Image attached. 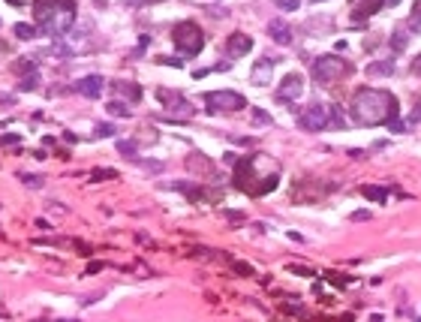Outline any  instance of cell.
Listing matches in <instances>:
<instances>
[{
    "label": "cell",
    "instance_id": "29",
    "mask_svg": "<svg viewBox=\"0 0 421 322\" xmlns=\"http://www.w3.org/2000/svg\"><path fill=\"white\" fill-rule=\"evenodd\" d=\"M412 72H415V75H421V55H415V58H412Z\"/></svg>",
    "mask_w": 421,
    "mask_h": 322
},
{
    "label": "cell",
    "instance_id": "26",
    "mask_svg": "<svg viewBox=\"0 0 421 322\" xmlns=\"http://www.w3.org/2000/svg\"><path fill=\"white\" fill-rule=\"evenodd\" d=\"M253 121H256V124H268V127H271V115H268V112H262V109H253Z\"/></svg>",
    "mask_w": 421,
    "mask_h": 322
},
{
    "label": "cell",
    "instance_id": "20",
    "mask_svg": "<svg viewBox=\"0 0 421 322\" xmlns=\"http://www.w3.org/2000/svg\"><path fill=\"white\" fill-rule=\"evenodd\" d=\"M21 181H24V187H33V190H39V187H45V181H42V175H21Z\"/></svg>",
    "mask_w": 421,
    "mask_h": 322
},
{
    "label": "cell",
    "instance_id": "1",
    "mask_svg": "<svg viewBox=\"0 0 421 322\" xmlns=\"http://www.w3.org/2000/svg\"><path fill=\"white\" fill-rule=\"evenodd\" d=\"M352 121L361 124V127H379V124H391V129L400 132V105H397V97L382 91V88H361L355 97H352Z\"/></svg>",
    "mask_w": 421,
    "mask_h": 322
},
{
    "label": "cell",
    "instance_id": "28",
    "mask_svg": "<svg viewBox=\"0 0 421 322\" xmlns=\"http://www.w3.org/2000/svg\"><path fill=\"white\" fill-rule=\"evenodd\" d=\"M283 9H298V0H277Z\"/></svg>",
    "mask_w": 421,
    "mask_h": 322
},
{
    "label": "cell",
    "instance_id": "3",
    "mask_svg": "<svg viewBox=\"0 0 421 322\" xmlns=\"http://www.w3.org/2000/svg\"><path fill=\"white\" fill-rule=\"evenodd\" d=\"M349 72V64L343 61V58H337V55H319L316 61H313V78L319 82V85H334V82H340V75H346Z\"/></svg>",
    "mask_w": 421,
    "mask_h": 322
},
{
    "label": "cell",
    "instance_id": "18",
    "mask_svg": "<svg viewBox=\"0 0 421 322\" xmlns=\"http://www.w3.org/2000/svg\"><path fill=\"white\" fill-rule=\"evenodd\" d=\"M36 28H33V24H24V21H21V24H15V36H18V39H33V36H36Z\"/></svg>",
    "mask_w": 421,
    "mask_h": 322
},
{
    "label": "cell",
    "instance_id": "7",
    "mask_svg": "<svg viewBox=\"0 0 421 322\" xmlns=\"http://www.w3.org/2000/svg\"><path fill=\"white\" fill-rule=\"evenodd\" d=\"M102 91H105V78L102 75H85V78L75 82V94H81L88 99H99Z\"/></svg>",
    "mask_w": 421,
    "mask_h": 322
},
{
    "label": "cell",
    "instance_id": "4",
    "mask_svg": "<svg viewBox=\"0 0 421 322\" xmlns=\"http://www.w3.org/2000/svg\"><path fill=\"white\" fill-rule=\"evenodd\" d=\"M298 124L301 129H313V132H319L331 124V109L325 105V102H313V105H307L301 115H298Z\"/></svg>",
    "mask_w": 421,
    "mask_h": 322
},
{
    "label": "cell",
    "instance_id": "31",
    "mask_svg": "<svg viewBox=\"0 0 421 322\" xmlns=\"http://www.w3.org/2000/svg\"><path fill=\"white\" fill-rule=\"evenodd\" d=\"M352 220H370V214H367V211H355V214H352Z\"/></svg>",
    "mask_w": 421,
    "mask_h": 322
},
{
    "label": "cell",
    "instance_id": "16",
    "mask_svg": "<svg viewBox=\"0 0 421 322\" xmlns=\"http://www.w3.org/2000/svg\"><path fill=\"white\" fill-rule=\"evenodd\" d=\"M361 196H364V199H373V202H385V199H388V190H385V187H361Z\"/></svg>",
    "mask_w": 421,
    "mask_h": 322
},
{
    "label": "cell",
    "instance_id": "33",
    "mask_svg": "<svg viewBox=\"0 0 421 322\" xmlns=\"http://www.w3.org/2000/svg\"><path fill=\"white\" fill-rule=\"evenodd\" d=\"M6 3H12V6H24L27 0H6Z\"/></svg>",
    "mask_w": 421,
    "mask_h": 322
},
{
    "label": "cell",
    "instance_id": "27",
    "mask_svg": "<svg viewBox=\"0 0 421 322\" xmlns=\"http://www.w3.org/2000/svg\"><path fill=\"white\" fill-rule=\"evenodd\" d=\"M118 91H124L130 99H138V88H132L130 82H124V85H118Z\"/></svg>",
    "mask_w": 421,
    "mask_h": 322
},
{
    "label": "cell",
    "instance_id": "32",
    "mask_svg": "<svg viewBox=\"0 0 421 322\" xmlns=\"http://www.w3.org/2000/svg\"><path fill=\"white\" fill-rule=\"evenodd\" d=\"M0 105H12V97H9V94H6V97L0 94Z\"/></svg>",
    "mask_w": 421,
    "mask_h": 322
},
{
    "label": "cell",
    "instance_id": "13",
    "mask_svg": "<svg viewBox=\"0 0 421 322\" xmlns=\"http://www.w3.org/2000/svg\"><path fill=\"white\" fill-rule=\"evenodd\" d=\"M271 61L268 58H262V61H256V66H253V72H250V82L253 85H268L271 82Z\"/></svg>",
    "mask_w": 421,
    "mask_h": 322
},
{
    "label": "cell",
    "instance_id": "35",
    "mask_svg": "<svg viewBox=\"0 0 421 322\" xmlns=\"http://www.w3.org/2000/svg\"><path fill=\"white\" fill-rule=\"evenodd\" d=\"M313 3H322V0H313Z\"/></svg>",
    "mask_w": 421,
    "mask_h": 322
},
{
    "label": "cell",
    "instance_id": "15",
    "mask_svg": "<svg viewBox=\"0 0 421 322\" xmlns=\"http://www.w3.org/2000/svg\"><path fill=\"white\" fill-rule=\"evenodd\" d=\"M394 72V61H376L367 66V75H391Z\"/></svg>",
    "mask_w": 421,
    "mask_h": 322
},
{
    "label": "cell",
    "instance_id": "34",
    "mask_svg": "<svg viewBox=\"0 0 421 322\" xmlns=\"http://www.w3.org/2000/svg\"><path fill=\"white\" fill-rule=\"evenodd\" d=\"M415 121H421V105H418V112L412 115V124H415Z\"/></svg>",
    "mask_w": 421,
    "mask_h": 322
},
{
    "label": "cell",
    "instance_id": "2",
    "mask_svg": "<svg viewBox=\"0 0 421 322\" xmlns=\"http://www.w3.org/2000/svg\"><path fill=\"white\" fill-rule=\"evenodd\" d=\"M172 39H175L178 51H184V55H199L205 45V33L195 21H178L172 28Z\"/></svg>",
    "mask_w": 421,
    "mask_h": 322
},
{
    "label": "cell",
    "instance_id": "24",
    "mask_svg": "<svg viewBox=\"0 0 421 322\" xmlns=\"http://www.w3.org/2000/svg\"><path fill=\"white\" fill-rule=\"evenodd\" d=\"M409 24L421 31V0H415V6H412V18H409Z\"/></svg>",
    "mask_w": 421,
    "mask_h": 322
},
{
    "label": "cell",
    "instance_id": "23",
    "mask_svg": "<svg viewBox=\"0 0 421 322\" xmlns=\"http://www.w3.org/2000/svg\"><path fill=\"white\" fill-rule=\"evenodd\" d=\"M94 136H97V139H111V136H115V127H111V124H99V127L94 129Z\"/></svg>",
    "mask_w": 421,
    "mask_h": 322
},
{
    "label": "cell",
    "instance_id": "6",
    "mask_svg": "<svg viewBox=\"0 0 421 322\" xmlns=\"http://www.w3.org/2000/svg\"><path fill=\"white\" fill-rule=\"evenodd\" d=\"M157 97L165 102V112H169L172 118H190V115H193V105L181 97V94H175V91H172V94H169V91H157Z\"/></svg>",
    "mask_w": 421,
    "mask_h": 322
},
{
    "label": "cell",
    "instance_id": "5",
    "mask_svg": "<svg viewBox=\"0 0 421 322\" xmlns=\"http://www.w3.org/2000/svg\"><path fill=\"white\" fill-rule=\"evenodd\" d=\"M205 102L211 112H241L247 105V99L235 91H214V94H205Z\"/></svg>",
    "mask_w": 421,
    "mask_h": 322
},
{
    "label": "cell",
    "instance_id": "11",
    "mask_svg": "<svg viewBox=\"0 0 421 322\" xmlns=\"http://www.w3.org/2000/svg\"><path fill=\"white\" fill-rule=\"evenodd\" d=\"M268 36L277 42V45H292V28L286 21H280V18H274V21H268Z\"/></svg>",
    "mask_w": 421,
    "mask_h": 322
},
{
    "label": "cell",
    "instance_id": "9",
    "mask_svg": "<svg viewBox=\"0 0 421 322\" xmlns=\"http://www.w3.org/2000/svg\"><path fill=\"white\" fill-rule=\"evenodd\" d=\"M250 48H253V39H250L247 33H232V36L226 39V55L229 58H244Z\"/></svg>",
    "mask_w": 421,
    "mask_h": 322
},
{
    "label": "cell",
    "instance_id": "30",
    "mask_svg": "<svg viewBox=\"0 0 421 322\" xmlns=\"http://www.w3.org/2000/svg\"><path fill=\"white\" fill-rule=\"evenodd\" d=\"M229 220H244V214H238V211H223Z\"/></svg>",
    "mask_w": 421,
    "mask_h": 322
},
{
    "label": "cell",
    "instance_id": "8",
    "mask_svg": "<svg viewBox=\"0 0 421 322\" xmlns=\"http://www.w3.org/2000/svg\"><path fill=\"white\" fill-rule=\"evenodd\" d=\"M304 94V78L298 75V72H289L286 78H283V85L277 88V97L280 99H298Z\"/></svg>",
    "mask_w": 421,
    "mask_h": 322
},
{
    "label": "cell",
    "instance_id": "12",
    "mask_svg": "<svg viewBox=\"0 0 421 322\" xmlns=\"http://www.w3.org/2000/svg\"><path fill=\"white\" fill-rule=\"evenodd\" d=\"M187 169L195 172V175H205V178L214 175V163L208 160L205 154H193V157H187Z\"/></svg>",
    "mask_w": 421,
    "mask_h": 322
},
{
    "label": "cell",
    "instance_id": "14",
    "mask_svg": "<svg viewBox=\"0 0 421 322\" xmlns=\"http://www.w3.org/2000/svg\"><path fill=\"white\" fill-rule=\"evenodd\" d=\"M382 3H385V0H349V6L355 9V15H364V18L373 15V12H379Z\"/></svg>",
    "mask_w": 421,
    "mask_h": 322
},
{
    "label": "cell",
    "instance_id": "10",
    "mask_svg": "<svg viewBox=\"0 0 421 322\" xmlns=\"http://www.w3.org/2000/svg\"><path fill=\"white\" fill-rule=\"evenodd\" d=\"M61 3H64V0H33V18H36L39 24H48L51 15L61 9Z\"/></svg>",
    "mask_w": 421,
    "mask_h": 322
},
{
    "label": "cell",
    "instance_id": "21",
    "mask_svg": "<svg viewBox=\"0 0 421 322\" xmlns=\"http://www.w3.org/2000/svg\"><path fill=\"white\" fill-rule=\"evenodd\" d=\"M36 82H39V78H36V72L24 75V78L18 82V91H36Z\"/></svg>",
    "mask_w": 421,
    "mask_h": 322
},
{
    "label": "cell",
    "instance_id": "17",
    "mask_svg": "<svg viewBox=\"0 0 421 322\" xmlns=\"http://www.w3.org/2000/svg\"><path fill=\"white\" fill-rule=\"evenodd\" d=\"M105 112H108L111 118H130V109H127L124 102H118V99H115V102H108V105H105Z\"/></svg>",
    "mask_w": 421,
    "mask_h": 322
},
{
    "label": "cell",
    "instance_id": "19",
    "mask_svg": "<svg viewBox=\"0 0 421 322\" xmlns=\"http://www.w3.org/2000/svg\"><path fill=\"white\" fill-rule=\"evenodd\" d=\"M118 154L127 160H135V142H118Z\"/></svg>",
    "mask_w": 421,
    "mask_h": 322
},
{
    "label": "cell",
    "instance_id": "25",
    "mask_svg": "<svg viewBox=\"0 0 421 322\" xmlns=\"http://www.w3.org/2000/svg\"><path fill=\"white\" fill-rule=\"evenodd\" d=\"M108 178H118V172L115 169H97L94 172V181H108Z\"/></svg>",
    "mask_w": 421,
    "mask_h": 322
},
{
    "label": "cell",
    "instance_id": "22",
    "mask_svg": "<svg viewBox=\"0 0 421 322\" xmlns=\"http://www.w3.org/2000/svg\"><path fill=\"white\" fill-rule=\"evenodd\" d=\"M138 166H142L145 172H151V175H160L162 172V163H157V160H138Z\"/></svg>",
    "mask_w": 421,
    "mask_h": 322
}]
</instances>
